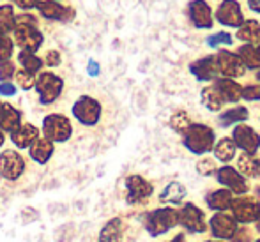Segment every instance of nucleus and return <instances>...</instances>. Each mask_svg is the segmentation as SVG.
<instances>
[{"label":"nucleus","mask_w":260,"mask_h":242,"mask_svg":"<svg viewBox=\"0 0 260 242\" xmlns=\"http://www.w3.org/2000/svg\"><path fill=\"white\" fill-rule=\"evenodd\" d=\"M182 144L191 154L204 156V154L212 150V147L216 144V134L212 131V127H209L207 124L193 122L182 133Z\"/></svg>","instance_id":"obj_1"},{"label":"nucleus","mask_w":260,"mask_h":242,"mask_svg":"<svg viewBox=\"0 0 260 242\" xmlns=\"http://www.w3.org/2000/svg\"><path fill=\"white\" fill-rule=\"evenodd\" d=\"M144 225L152 239L168 233L172 228L179 226V212L174 207H159L145 214Z\"/></svg>","instance_id":"obj_2"},{"label":"nucleus","mask_w":260,"mask_h":242,"mask_svg":"<svg viewBox=\"0 0 260 242\" xmlns=\"http://www.w3.org/2000/svg\"><path fill=\"white\" fill-rule=\"evenodd\" d=\"M34 90L38 92V99L43 106H50L60 99L64 92V80L53 71H41L36 75Z\"/></svg>","instance_id":"obj_3"},{"label":"nucleus","mask_w":260,"mask_h":242,"mask_svg":"<svg viewBox=\"0 0 260 242\" xmlns=\"http://www.w3.org/2000/svg\"><path fill=\"white\" fill-rule=\"evenodd\" d=\"M41 133L52 144H66L73 136V122L64 113H48L43 119Z\"/></svg>","instance_id":"obj_4"},{"label":"nucleus","mask_w":260,"mask_h":242,"mask_svg":"<svg viewBox=\"0 0 260 242\" xmlns=\"http://www.w3.org/2000/svg\"><path fill=\"white\" fill-rule=\"evenodd\" d=\"M71 115H73V119L78 124H82V126L94 127L100 124L101 117H103V106H101V102L98 101L96 97L83 94V96H80L73 102Z\"/></svg>","instance_id":"obj_5"},{"label":"nucleus","mask_w":260,"mask_h":242,"mask_svg":"<svg viewBox=\"0 0 260 242\" xmlns=\"http://www.w3.org/2000/svg\"><path fill=\"white\" fill-rule=\"evenodd\" d=\"M124 188H126V201L127 205H144L154 194V186L149 182L145 177L138 174H131L124 181Z\"/></svg>","instance_id":"obj_6"},{"label":"nucleus","mask_w":260,"mask_h":242,"mask_svg":"<svg viewBox=\"0 0 260 242\" xmlns=\"http://www.w3.org/2000/svg\"><path fill=\"white\" fill-rule=\"evenodd\" d=\"M27 171V161L18 150L6 149L0 152V177L4 181L16 182Z\"/></svg>","instance_id":"obj_7"},{"label":"nucleus","mask_w":260,"mask_h":242,"mask_svg":"<svg viewBox=\"0 0 260 242\" xmlns=\"http://www.w3.org/2000/svg\"><path fill=\"white\" fill-rule=\"evenodd\" d=\"M13 43L20 48V51H30L36 53L45 43V36L34 25H21L16 23L13 30Z\"/></svg>","instance_id":"obj_8"},{"label":"nucleus","mask_w":260,"mask_h":242,"mask_svg":"<svg viewBox=\"0 0 260 242\" xmlns=\"http://www.w3.org/2000/svg\"><path fill=\"white\" fill-rule=\"evenodd\" d=\"M230 211H232V218L237 223L250 225V223L257 221L260 214V201L255 196H250V194H241V196H236L232 200Z\"/></svg>","instance_id":"obj_9"},{"label":"nucleus","mask_w":260,"mask_h":242,"mask_svg":"<svg viewBox=\"0 0 260 242\" xmlns=\"http://www.w3.org/2000/svg\"><path fill=\"white\" fill-rule=\"evenodd\" d=\"M179 212V225L189 233H206L207 232V221L206 214L199 205L186 201L182 203L181 211Z\"/></svg>","instance_id":"obj_10"},{"label":"nucleus","mask_w":260,"mask_h":242,"mask_svg":"<svg viewBox=\"0 0 260 242\" xmlns=\"http://www.w3.org/2000/svg\"><path fill=\"white\" fill-rule=\"evenodd\" d=\"M237 228H239V223L232 218V214H226V212H216L209 219V232L216 240H230L236 235Z\"/></svg>","instance_id":"obj_11"},{"label":"nucleus","mask_w":260,"mask_h":242,"mask_svg":"<svg viewBox=\"0 0 260 242\" xmlns=\"http://www.w3.org/2000/svg\"><path fill=\"white\" fill-rule=\"evenodd\" d=\"M39 16L45 18L48 21H60V23H68L76 16V11L69 6H64L58 0H41L36 6Z\"/></svg>","instance_id":"obj_12"},{"label":"nucleus","mask_w":260,"mask_h":242,"mask_svg":"<svg viewBox=\"0 0 260 242\" xmlns=\"http://www.w3.org/2000/svg\"><path fill=\"white\" fill-rule=\"evenodd\" d=\"M232 142L244 154L255 156L260 149V134L248 124H237L232 131Z\"/></svg>","instance_id":"obj_13"},{"label":"nucleus","mask_w":260,"mask_h":242,"mask_svg":"<svg viewBox=\"0 0 260 242\" xmlns=\"http://www.w3.org/2000/svg\"><path fill=\"white\" fill-rule=\"evenodd\" d=\"M214 175H216V181H218L225 189H229L232 194L241 196V194H246L248 189H250V188H248L246 179H244L234 166L225 164V166L218 168Z\"/></svg>","instance_id":"obj_14"},{"label":"nucleus","mask_w":260,"mask_h":242,"mask_svg":"<svg viewBox=\"0 0 260 242\" xmlns=\"http://www.w3.org/2000/svg\"><path fill=\"white\" fill-rule=\"evenodd\" d=\"M216 58V65H218V73L223 75L225 78H239L246 73V67L243 65V62L239 60L236 53L232 51H226V50H221L214 55Z\"/></svg>","instance_id":"obj_15"},{"label":"nucleus","mask_w":260,"mask_h":242,"mask_svg":"<svg viewBox=\"0 0 260 242\" xmlns=\"http://www.w3.org/2000/svg\"><path fill=\"white\" fill-rule=\"evenodd\" d=\"M216 20L226 27H241L244 23V16L237 0H223L216 11Z\"/></svg>","instance_id":"obj_16"},{"label":"nucleus","mask_w":260,"mask_h":242,"mask_svg":"<svg viewBox=\"0 0 260 242\" xmlns=\"http://www.w3.org/2000/svg\"><path fill=\"white\" fill-rule=\"evenodd\" d=\"M189 71H191V75L195 76L199 82H211V80L218 78V75H219L214 55H207V57H202V58H199V60L191 62Z\"/></svg>","instance_id":"obj_17"},{"label":"nucleus","mask_w":260,"mask_h":242,"mask_svg":"<svg viewBox=\"0 0 260 242\" xmlns=\"http://www.w3.org/2000/svg\"><path fill=\"white\" fill-rule=\"evenodd\" d=\"M189 20L197 28L212 27V11L206 0H193L189 4Z\"/></svg>","instance_id":"obj_18"},{"label":"nucleus","mask_w":260,"mask_h":242,"mask_svg":"<svg viewBox=\"0 0 260 242\" xmlns=\"http://www.w3.org/2000/svg\"><path fill=\"white\" fill-rule=\"evenodd\" d=\"M186 196H188L186 186L179 181H172V182H168L163 188V191L159 193V201L163 205H174V207H177V205L184 203Z\"/></svg>","instance_id":"obj_19"},{"label":"nucleus","mask_w":260,"mask_h":242,"mask_svg":"<svg viewBox=\"0 0 260 242\" xmlns=\"http://www.w3.org/2000/svg\"><path fill=\"white\" fill-rule=\"evenodd\" d=\"M126 235V226H124V219L115 216V218L108 219L103 225L98 237V242H124Z\"/></svg>","instance_id":"obj_20"},{"label":"nucleus","mask_w":260,"mask_h":242,"mask_svg":"<svg viewBox=\"0 0 260 242\" xmlns=\"http://www.w3.org/2000/svg\"><path fill=\"white\" fill-rule=\"evenodd\" d=\"M39 133H41V131H39V127L34 126V124H21V126L18 127L16 131H13L9 136H11L13 145H16V149L23 150V149H28V147L38 140Z\"/></svg>","instance_id":"obj_21"},{"label":"nucleus","mask_w":260,"mask_h":242,"mask_svg":"<svg viewBox=\"0 0 260 242\" xmlns=\"http://www.w3.org/2000/svg\"><path fill=\"white\" fill-rule=\"evenodd\" d=\"M55 154V144L46 138L39 136L30 147H28V156L36 164H46Z\"/></svg>","instance_id":"obj_22"},{"label":"nucleus","mask_w":260,"mask_h":242,"mask_svg":"<svg viewBox=\"0 0 260 242\" xmlns=\"http://www.w3.org/2000/svg\"><path fill=\"white\" fill-rule=\"evenodd\" d=\"M21 126V113L20 110L14 108L11 102H2L0 105V129L4 133H13Z\"/></svg>","instance_id":"obj_23"},{"label":"nucleus","mask_w":260,"mask_h":242,"mask_svg":"<svg viewBox=\"0 0 260 242\" xmlns=\"http://www.w3.org/2000/svg\"><path fill=\"white\" fill-rule=\"evenodd\" d=\"M214 89L219 92V96L225 102H237L241 99V92H243V87L236 82V80L230 78H216L214 80Z\"/></svg>","instance_id":"obj_24"},{"label":"nucleus","mask_w":260,"mask_h":242,"mask_svg":"<svg viewBox=\"0 0 260 242\" xmlns=\"http://www.w3.org/2000/svg\"><path fill=\"white\" fill-rule=\"evenodd\" d=\"M234 200V194L229 189L221 188V189H214L206 196V203L211 211L214 212H226L230 209V203Z\"/></svg>","instance_id":"obj_25"},{"label":"nucleus","mask_w":260,"mask_h":242,"mask_svg":"<svg viewBox=\"0 0 260 242\" xmlns=\"http://www.w3.org/2000/svg\"><path fill=\"white\" fill-rule=\"evenodd\" d=\"M237 171L244 179H257L260 175V159L250 154H239L237 157Z\"/></svg>","instance_id":"obj_26"},{"label":"nucleus","mask_w":260,"mask_h":242,"mask_svg":"<svg viewBox=\"0 0 260 242\" xmlns=\"http://www.w3.org/2000/svg\"><path fill=\"white\" fill-rule=\"evenodd\" d=\"M250 117V112H248L246 106H234V108L226 110L219 115L218 122L221 127H229V126H234V124H243L244 120H248Z\"/></svg>","instance_id":"obj_27"},{"label":"nucleus","mask_w":260,"mask_h":242,"mask_svg":"<svg viewBox=\"0 0 260 242\" xmlns=\"http://www.w3.org/2000/svg\"><path fill=\"white\" fill-rule=\"evenodd\" d=\"M236 150L237 147L232 142V138H221L218 140L212 147V152H214V157L219 161V163H230V161L236 157Z\"/></svg>","instance_id":"obj_28"},{"label":"nucleus","mask_w":260,"mask_h":242,"mask_svg":"<svg viewBox=\"0 0 260 242\" xmlns=\"http://www.w3.org/2000/svg\"><path fill=\"white\" fill-rule=\"evenodd\" d=\"M18 64L21 65L20 69L30 73V75H39L43 71V58L38 57V53H30V51H20L16 57Z\"/></svg>","instance_id":"obj_29"},{"label":"nucleus","mask_w":260,"mask_h":242,"mask_svg":"<svg viewBox=\"0 0 260 242\" xmlns=\"http://www.w3.org/2000/svg\"><path fill=\"white\" fill-rule=\"evenodd\" d=\"M237 39L244 41L246 45H253L260 39V23L257 20H248L237 30Z\"/></svg>","instance_id":"obj_30"},{"label":"nucleus","mask_w":260,"mask_h":242,"mask_svg":"<svg viewBox=\"0 0 260 242\" xmlns=\"http://www.w3.org/2000/svg\"><path fill=\"white\" fill-rule=\"evenodd\" d=\"M236 55L246 69H260V55L253 45H243Z\"/></svg>","instance_id":"obj_31"},{"label":"nucleus","mask_w":260,"mask_h":242,"mask_svg":"<svg viewBox=\"0 0 260 242\" xmlns=\"http://www.w3.org/2000/svg\"><path fill=\"white\" fill-rule=\"evenodd\" d=\"M200 99H202V105L211 112H219L225 105V101L221 99L218 90L214 89V85L204 87L202 92H200Z\"/></svg>","instance_id":"obj_32"},{"label":"nucleus","mask_w":260,"mask_h":242,"mask_svg":"<svg viewBox=\"0 0 260 242\" xmlns=\"http://www.w3.org/2000/svg\"><path fill=\"white\" fill-rule=\"evenodd\" d=\"M14 25H16V13L11 4L0 6V32L2 34H13Z\"/></svg>","instance_id":"obj_33"},{"label":"nucleus","mask_w":260,"mask_h":242,"mask_svg":"<svg viewBox=\"0 0 260 242\" xmlns=\"http://www.w3.org/2000/svg\"><path fill=\"white\" fill-rule=\"evenodd\" d=\"M191 119H189V115L184 112V110H177V112L172 113L170 117V127L175 131V133L182 134L186 129H188L189 126H191Z\"/></svg>","instance_id":"obj_34"},{"label":"nucleus","mask_w":260,"mask_h":242,"mask_svg":"<svg viewBox=\"0 0 260 242\" xmlns=\"http://www.w3.org/2000/svg\"><path fill=\"white\" fill-rule=\"evenodd\" d=\"M14 80H16L14 85H16L18 89H21V90H32L34 89L36 76L30 75V73H27V71H23V69H16V73H14Z\"/></svg>","instance_id":"obj_35"},{"label":"nucleus","mask_w":260,"mask_h":242,"mask_svg":"<svg viewBox=\"0 0 260 242\" xmlns=\"http://www.w3.org/2000/svg\"><path fill=\"white\" fill-rule=\"evenodd\" d=\"M13 53H14L13 38H9V34H2V32H0V62L11 60Z\"/></svg>","instance_id":"obj_36"},{"label":"nucleus","mask_w":260,"mask_h":242,"mask_svg":"<svg viewBox=\"0 0 260 242\" xmlns=\"http://www.w3.org/2000/svg\"><path fill=\"white\" fill-rule=\"evenodd\" d=\"M232 36L229 32H218V34H212L211 38H207V46L211 48H219V46H229L232 45Z\"/></svg>","instance_id":"obj_37"},{"label":"nucleus","mask_w":260,"mask_h":242,"mask_svg":"<svg viewBox=\"0 0 260 242\" xmlns=\"http://www.w3.org/2000/svg\"><path fill=\"white\" fill-rule=\"evenodd\" d=\"M218 166H216L214 159H209V157H202V159L197 163V171L204 177H211V175L216 174Z\"/></svg>","instance_id":"obj_38"},{"label":"nucleus","mask_w":260,"mask_h":242,"mask_svg":"<svg viewBox=\"0 0 260 242\" xmlns=\"http://www.w3.org/2000/svg\"><path fill=\"white\" fill-rule=\"evenodd\" d=\"M14 73H16V65L13 60L0 62V82H11V78H14Z\"/></svg>","instance_id":"obj_39"},{"label":"nucleus","mask_w":260,"mask_h":242,"mask_svg":"<svg viewBox=\"0 0 260 242\" xmlns=\"http://www.w3.org/2000/svg\"><path fill=\"white\" fill-rule=\"evenodd\" d=\"M43 64L48 65V67H58L62 64V55L58 50H48L45 53V58H43Z\"/></svg>","instance_id":"obj_40"},{"label":"nucleus","mask_w":260,"mask_h":242,"mask_svg":"<svg viewBox=\"0 0 260 242\" xmlns=\"http://www.w3.org/2000/svg\"><path fill=\"white\" fill-rule=\"evenodd\" d=\"M241 99H246V101H260V85H248L243 87V92H241Z\"/></svg>","instance_id":"obj_41"},{"label":"nucleus","mask_w":260,"mask_h":242,"mask_svg":"<svg viewBox=\"0 0 260 242\" xmlns=\"http://www.w3.org/2000/svg\"><path fill=\"white\" fill-rule=\"evenodd\" d=\"M41 0H11V6H16L18 9H23V13H28L30 9H36V6Z\"/></svg>","instance_id":"obj_42"},{"label":"nucleus","mask_w":260,"mask_h":242,"mask_svg":"<svg viewBox=\"0 0 260 242\" xmlns=\"http://www.w3.org/2000/svg\"><path fill=\"white\" fill-rule=\"evenodd\" d=\"M18 87L13 82H0V96L2 97H13L16 96Z\"/></svg>","instance_id":"obj_43"},{"label":"nucleus","mask_w":260,"mask_h":242,"mask_svg":"<svg viewBox=\"0 0 260 242\" xmlns=\"http://www.w3.org/2000/svg\"><path fill=\"white\" fill-rule=\"evenodd\" d=\"M230 240H232V242H250L251 240L250 230H246V228H237L236 235H234Z\"/></svg>","instance_id":"obj_44"},{"label":"nucleus","mask_w":260,"mask_h":242,"mask_svg":"<svg viewBox=\"0 0 260 242\" xmlns=\"http://www.w3.org/2000/svg\"><path fill=\"white\" fill-rule=\"evenodd\" d=\"M87 71H89L90 76H98V73H100V67H98V64L94 60L89 62V65H87Z\"/></svg>","instance_id":"obj_45"},{"label":"nucleus","mask_w":260,"mask_h":242,"mask_svg":"<svg viewBox=\"0 0 260 242\" xmlns=\"http://www.w3.org/2000/svg\"><path fill=\"white\" fill-rule=\"evenodd\" d=\"M250 9H253L255 13H260V0H248Z\"/></svg>","instance_id":"obj_46"},{"label":"nucleus","mask_w":260,"mask_h":242,"mask_svg":"<svg viewBox=\"0 0 260 242\" xmlns=\"http://www.w3.org/2000/svg\"><path fill=\"white\" fill-rule=\"evenodd\" d=\"M168 242H186V235H184V233H177L174 239L168 240Z\"/></svg>","instance_id":"obj_47"},{"label":"nucleus","mask_w":260,"mask_h":242,"mask_svg":"<svg viewBox=\"0 0 260 242\" xmlns=\"http://www.w3.org/2000/svg\"><path fill=\"white\" fill-rule=\"evenodd\" d=\"M4 144H6V133H4V131L0 129V149L4 147Z\"/></svg>","instance_id":"obj_48"},{"label":"nucleus","mask_w":260,"mask_h":242,"mask_svg":"<svg viewBox=\"0 0 260 242\" xmlns=\"http://www.w3.org/2000/svg\"><path fill=\"white\" fill-rule=\"evenodd\" d=\"M255 226H257V232L260 233V214H258V218H257V221H255Z\"/></svg>","instance_id":"obj_49"},{"label":"nucleus","mask_w":260,"mask_h":242,"mask_svg":"<svg viewBox=\"0 0 260 242\" xmlns=\"http://www.w3.org/2000/svg\"><path fill=\"white\" fill-rule=\"evenodd\" d=\"M255 194H257V196H255V198H257V200L260 201V186H258L257 189H255Z\"/></svg>","instance_id":"obj_50"},{"label":"nucleus","mask_w":260,"mask_h":242,"mask_svg":"<svg viewBox=\"0 0 260 242\" xmlns=\"http://www.w3.org/2000/svg\"><path fill=\"white\" fill-rule=\"evenodd\" d=\"M206 242H223V240H216V239H211V240H206Z\"/></svg>","instance_id":"obj_51"},{"label":"nucleus","mask_w":260,"mask_h":242,"mask_svg":"<svg viewBox=\"0 0 260 242\" xmlns=\"http://www.w3.org/2000/svg\"><path fill=\"white\" fill-rule=\"evenodd\" d=\"M257 78H258V82H260V69H258V75H257Z\"/></svg>","instance_id":"obj_52"},{"label":"nucleus","mask_w":260,"mask_h":242,"mask_svg":"<svg viewBox=\"0 0 260 242\" xmlns=\"http://www.w3.org/2000/svg\"><path fill=\"white\" fill-rule=\"evenodd\" d=\"M257 51H258V55H260V43H258V48H257Z\"/></svg>","instance_id":"obj_53"},{"label":"nucleus","mask_w":260,"mask_h":242,"mask_svg":"<svg viewBox=\"0 0 260 242\" xmlns=\"http://www.w3.org/2000/svg\"><path fill=\"white\" fill-rule=\"evenodd\" d=\"M255 242H260V239H257V240H255Z\"/></svg>","instance_id":"obj_54"},{"label":"nucleus","mask_w":260,"mask_h":242,"mask_svg":"<svg viewBox=\"0 0 260 242\" xmlns=\"http://www.w3.org/2000/svg\"><path fill=\"white\" fill-rule=\"evenodd\" d=\"M0 105H2V101H0Z\"/></svg>","instance_id":"obj_55"}]
</instances>
